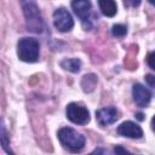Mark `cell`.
Returning a JSON list of instances; mask_svg holds the SVG:
<instances>
[{
    "label": "cell",
    "mask_w": 155,
    "mask_h": 155,
    "mask_svg": "<svg viewBox=\"0 0 155 155\" xmlns=\"http://www.w3.org/2000/svg\"><path fill=\"white\" fill-rule=\"evenodd\" d=\"M22 10L24 13V18H25V24L28 30L33 31V33H38L41 34L45 29V24H44V19L42 16L39 11V7L36 5V2L34 1H22Z\"/></svg>",
    "instance_id": "cell-1"
},
{
    "label": "cell",
    "mask_w": 155,
    "mask_h": 155,
    "mask_svg": "<svg viewBox=\"0 0 155 155\" xmlns=\"http://www.w3.org/2000/svg\"><path fill=\"white\" fill-rule=\"evenodd\" d=\"M40 44L34 38H22L17 44L18 58L27 63H34L39 58Z\"/></svg>",
    "instance_id": "cell-2"
},
{
    "label": "cell",
    "mask_w": 155,
    "mask_h": 155,
    "mask_svg": "<svg viewBox=\"0 0 155 155\" xmlns=\"http://www.w3.org/2000/svg\"><path fill=\"white\" fill-rule=\"evenodd\" d=\"M58 139L64 148L78 153L85 147V137L71 127H63L58 131Z\"/></svg>",
    "instance_id": "cell-3"
},
{
    "label": "cell",
    "mask_w": 155,
    "mask_h": 155,
    "mask_svg": "<svg viewBox=\"0 0 155 155\" xmlns=\"http://www.w3.org/2000/svg\"><path fill=\"white\" fill-rule=\"evenodd\" d=\"M71 8L74 10L75 15L80 18L84 28L86 30H90L92 28L91 22V8L92 4L88 0H75L71 1Z\"/></svg>",
    "instance_id": "cell-4"
},
{
    "label": "cell",
    "mask_w": 155,
    "mask_h": 155,
    "mask_svg": "<svg viewBox=\"0 0 155 155\" xmlns=\"http://www.w3.org/2000/svg\"><path fill=\"white\" fill-rule=\"evenodd\" d=\"M67 117L76 125H86L90 121V113L87 108L78 103H69L67 105Z\"/></svg>",
    "instance_id": "cell-5"
},
{
    "label": "cell",
    "mask_w": 155,
    "mask_h": 155,
    "mask_svg": "<svg viewBox=\"0 0 155 155\" xmlns=\"http://www.w3.org/2000/svg\"><path fill=\"white\" fill-rule=\"evenodd\" d=\"M53 25L58 31L67 33L73 29L74 19L64 7H59L53 12Z\"/></svg>",
    "instance_id": "cell-6"
},
{
    "label": "cell",
    "mask_w": 155,
    "mask_h": 155,
    "mask_svg": "<svg viewBox=\"0 0 155 155\" xmlns=\"http://www.w3.org/2000/svg\"><path fill=\"white\" fill-rule=\"evenodd\" d=\"M96 119L101 126H108L119 119V111L115 107H104L96 111Z\"/></svg>",
    "instance_id": "cell-7"
},
{
    "label": "cell",
    "mask_w": 155,
    "mask_h": 155,
    "mask_svg": "<svg viewBox=\"0 0 155 155\" xmlns=\"http://www.w3.org/2000/svg\"><path fill=\"white\" fill-rule=\"evenodd\" d=\"M133 101L138 107H147L151 101V92L140 84H134L132 87Z\"/></svg>",
    "instance_id": "cell-8"
},
{
    "label": "cell",
    "mask_w": 155,
    "mask_h": 155,
    "mask_svg": "<svg viewBox=\"0 0 155 155\" xmlns=\"http://www.w3.org/2000/svg\"><path fill=\"white\" fill-rule=\"evenodd\" d=\"M117 134L127 138H142L143 136V130L140 126L133 121H125L116 128Z\"/></svg>",
    "instance_id": "cell-9"
},
{
    "label": "cell",
    "mask_w": 155,
    "mask_h": 155,
    "mask_svg": "<svg viewBox=\"0 0 155 155\" xmlns=\"http://www.w3.org/2000/svg\"><path fill=\"white\" fill-rule=\"evenodd\" d=\"M98 5H99L101 12L104 16H107V17H114L116 15L117 6H116V2L115 1H113V0H101V1H98Z\"/></svg>",
    "instance_id": "cell-10"
},
{
    "label": "cell",
    "mask_w": 155,
    "mask_h": 155,
    "mask_svg": "<svg viewBox=\"0 0 155 155\" xmlns=\"http://www.w3.org/2000/svg\"><path fill=\"white\" fill-rule=\"evenodd\" d=\"M97 81H98L97 75H94L92 73L91 74H86V75H84L82 80H81V87L87 93L88 92H92L94 90L96 85H97Z\"/></svg>",
    "instance_id": "cell-11"
},
{
    "label": "cell",
    "mask_w": 155,
    "mask_h": 155,
    "mask_svg": "<svg viewBox=\"0 0 155 155\" xmlns=\"http://www.w3.org/2000/svg\"><path fill=\"white\" fill-rule=\"evenodd\" d=\"M61 67L68 71L78 73L81 68V61L78 58H65L61 62Z\"/></svg>",
    "instance_id": "cell-12"
},
{
    "label": "cell",
    "mask_w": 155,
    "mask_h": 155,
    "mask_svg": "<svg viewBox=\"0 0 155 155\" xmlns=\"http://www.w3.org/2000/svg\"><path fill=\"white\" fill-rule=\"evenodd\" d=\"M0 143H1L2 148L6 150V153H8L10 155H13V153L11 151L10 145H8V136H7V132H6L2 119H0Z\"/></svg>",
    "instance_id": "cell-13"
},
{
    "label": "cell",
    "mask_w": 155,
    "mask_h": 155,
    "mask_svg": "<svg viewBox=\"0 0 155 155\" xmlns=\"http://www.w3.org/2000/svg\"><path fill=\"white\" fill-rule=\"evenodd\" d=\"M111 34L116 38H122L127 34V27L124 24H114L111 27Z\"/></svg>",
    "instance_id": "cell-14"
},
{
    "label": "cell",
    "mask_w": 155,
    "mask_h": 155,
    "mask_svg": "<svg viewBox=\"0 0 155 155\" xmlns=\"http://www.w3.org/2000/svg\"><path fill=\"white\" fill-rule=\"evenodd\" d=\"M114 150H115V154H116V155H133L132 153H130L127 149H125V148L121 147V145H116Z\"/></svg>",
    "instance_id": "cell-15"
},
{
    "label": "cell",
    "mask_w": 155,
    "mask_h": 155,
    "mask_svg": "<svg viewBox=\"0 0 155 155\" xmlns=\"http://www.w3.org/2000/svg\"><path fill=\"white\" fill-rule=\"evenodd\" d=\"M147 61H148V64H149V67L151 68V69H155V65H154V52H149V54H148V57H147Z\"/></svg>",
    "instance_id": "cell-16"
},
{
    "label": "cell",
    "mask_w": 155,
    "mask_h": 155,
    "mask_svg": "<svg viewBox=\"0 0 155 155\" xmlns=\"http://www.w3.org/2000/svg\"><path fill=\"white\" fill-rule=\"evenodd\" d=\"M145 80H147V82H148V85L150 86V87H154V76L153 75H147L145 76Z\"/></svg>",
    "instance_id": "cell-17"
},
{
    "label": "cell",
    "mask_w": 155,
    "mask_h": 155,
    "mask_svg": "<svg viewBox=\"0 0 155 155\" xmlns=\"http://www.w3.org/2000/svg\"><path fill=\"white\" fill-rule=\"evenodd\" d=\"M137 117H138L139 120H143V114H142V113H137Z\"/></svg>",
    "instance_id": "cell-18"
}]
</instances>
